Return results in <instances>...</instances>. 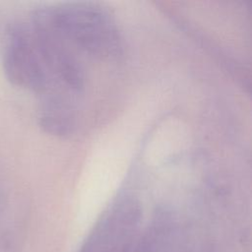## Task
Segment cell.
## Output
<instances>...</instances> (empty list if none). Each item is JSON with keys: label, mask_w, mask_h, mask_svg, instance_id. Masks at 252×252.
I'll return each mask as SVG.
<instances>
[{"label": "cell", "mask_w": 252, "mask_h": 252, "mask_svg": "<svg viewBox=\"0 0 252 252\" xmlns=\"http://www.w3.org/2000/svg\"><path fill=\"white\" fill-rule=\"evenodd\" d=\"M3 69L15 86L43 93L45 80L41 62L26 23L12 26L6 33Z\"/></svg>", "instance_id": "2"}, {"label": "cell", "mask_w": 252, "mask_h": 252, "mask_svg": "<svg viewBox=\"0 0 252 252\" xmlns=\"http://www.w3.org/2000/svg\"><path fill=\"white\" fill-rule=\"evenodd\" d=\"M0 252H13V245L7 235H0Z\"/></svg>", "instance_id": "3"}, {"label": "cell", "mask_w": 252, "mask_h": 252, "mask_svg": "<svg viewBox=\"0 0 252 252\" xmlns=\"http://www.w3.org/2000/svg\"><path fill=\"white\" fill-rule=\"evenodd\" d=\"M42 9L53 27L86 56L104 60L120 54L117 27L99 7L75 3Z\"/></svg>", "instance_id": "1"}]
</instances>
